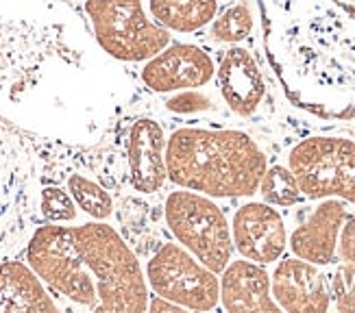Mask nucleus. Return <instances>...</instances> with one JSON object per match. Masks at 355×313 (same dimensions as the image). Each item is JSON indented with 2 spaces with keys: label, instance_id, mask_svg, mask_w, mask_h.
<instances>
[{
  "label": "nucleus",
  "instance_id": "obj_15",
  "mask_svg": "<svg viewBox=\"0 0 355 313\" xmlns=\"http://www.w3.org/2000/svg\"><path fill=\"white\" fill-rule=\"evenodd\" d=\"M347 207L340 198H322L310 217L290 235L292 255L316 265H329L336 259L338 238L347 220Z\"/></svg>",
  "mask_w": 355,
  "mask_h": 313
},
{
  "label": "nucleus",
  "instance_id": "obj_24",
  "mask_svg": "<svg viewBox=\"0 0 355 313\" xmlns=\"http://www.w3.org/2000/svg\"><path fill=\"white\" fill-rule=\"evenodd\" d=\"M166 109L173 114H200L214 109V100L198 89H181L166 100Z\"/></svg>",
  "mask_w": 355,
  "mask_h": 313
},
{
  "label": "nucleus",
  "instance_id": "obj_19",
  "mask_svg": "<svg viewBox=\"0 0 355 313\" xmlns=\"http://www.w3.org/2000/svg\"><path fill=\"white\" fill-rule=\"evenodd\" d=\"M66 190L76 202V209L94 220H107L114 213V198L103 185L83 175H70L66 181Z\"/></svg>",
  "mask_w": 355,
  "mask_h": 313
},
{
  "label": "nucleus",
  "instance_id": "obj_9",
  "mask_svg": "<svg viewBox=\"0 0 355 313\" xmlns=\"http://www.w3.org/2000/svg\"><path fill=\"white\" fill-rule=\"evenodd\" d=\"M146 283L155 296L183 309L211 311L220 305V280L181 244L159 246L146 263Z\"/></svg>",
  "mask_w": 355,
  "mask_h": 313
},
{
  "label": "nucleus",
  "instance_id": "obj_6",
  "mask_svg": "<svg viewBox=\"0 0 355 313\" xmlns=\"http://www.w3.org/2000/svg\"><path fill=\"white\" fill-rule=\"evenodd\" d=\"M166 224L175 240L216 274H220L234 255L231 224L216 202L192 190H177L164 202Z\"/></svg>",
  "mask_w": 355,
  "mask_h": 313
},
{
  "label": "nucleus",
  "instance_id": "obj_22",
  "mask_svg": "<svg viewBox=\"0 0 355 313\" xmlns=\"http://www.w3.org/2000/svg\"><path fill=\"white\" fill-rule=\"evenodd\" d=\"M37 209L49 222L66 224L76 217V202L68 194V190H61L57 185H46L40 190Z\"/></svg>",
  "mask_w": 355,
  "mask_h": 313
},
{
  "label": "nucleus",
  "instance_id": "obj_17",
  "mask_svg": "<svg viewBox=\"0 0 355 313\" xmlns=\"http://www.w3.org/2000/svg\"><path fill=\"white\" fill-rule=\"evenodd\" d=\"M59 311L53 294L24 261H0V313H46Z\"/></svg>",
  "mask_w": 355,
  "mask_h": 313
},
{
  "label": "nucleus",
  "instance_id": "obj_14",
  "mask_svg": "<svg viewBox=\"0 0 355 313\" xmlns=\"http://www.w3.org/2000/svg\"><path fill=\"white\" fill-rule=\"evenodd\" d=\"M216 81L227 107L242 118L253 116L266 96L264 74L257 59L238 44L223 55L220 66L216 68Z\"/></svg>",
  "mask_w": 355,
  "mask_h": 313
},
{
  "label": "nucleus",
  "instance_id": "obj_21",
  "mask_svg": "<svg viewBox=\"0 0 355 313\" xmlns=\"http://www.w3.org/2000/svg\"><path fill=\"white\" fill-rule=\"evenodd\" d=\"M257 192L264 198V202L272 207H295L297 202L303 200V194L299 190V183L295 175L286 166H272L266 168L264 177L259 181Z\"/></svg>",
  "mask_w": 355,
  "mask_h": 313
},
{
  "label": "nucleus",
  "instance_id": "obj_1",
  "mask_svg": "<svg viewBox=\"0 0 355 313\" xmlns=\"http://www.w3.org/2000/svg\"><path fill=\"white\" fill-rule=\"evenodd\" d=\"M127 96L125 76L64 0H0V118L87 146Z\"/></svg>",
  "mask_w": 355,
  "mask_h": 313
},
{
  "label": "nucleus",
  "instance_id": "obj_11",
  "mask_svg": "<svg viewBox=\"0 0 355 313\" xmlns=\"http://www.w3.org/2000/svg\"><path fill=\"white\" fill-rule=\"evenodd\" d=\"M234 248L255 263L279 261L288 246V231L282 213L268 202H246L238 207L231 222Z\"/></svg>",
  "mask_w": 355,
  "mask_h": 313
},
{
  "label": "nucleus",
  "instance_id": "obj_26",
  "mask_svg": "<svg viewBox=\"0 0 355 313\" xmlns=\"http://www.w3.org/2000/svg\"><path fill=\"white\" fill-rule=\"evenodd\" d=\"M148 311H173V313H179V311H185V309L171 303V301L162 298V296H155L153 301H148Z\"/></svg>",
  "mask_w": 355,
  "mask_h": 313
},
{
  "label": "nucleus",
  "instance_id": "obj_23",
  "mask_svg": "<svg viewBox=\"0 0 355 313\" xmlns=\"http://www.w3.org/2000/svg\"><path fill=\"white\" fill-rule=\"evenodd\" d=\"M329 289L338 311H355V265L340 261L331 276Z\"/></svg>",
  "mask_w": 355,
  "mask_h": 313
},
{
  "label": "nucleus",
  "instance_id": "obj_20",
  "mask_svg": "<svg viewBox=\"0 0 355 313\" xmlns=\"http://www.w3.org/2000/svg\"><path fill=\"white\" fill-rule=\"evenodd\" d=\"M253 11L249 3H236L209 22V37L220 44H240L253 33Z\"/></svg>",
  "mask_w": 355,
  "mask_h": 313
},
{
  "label": "nucleus",
  "instance_id": "obj_10",
  "mask_svg": "<svg viewBox=\"0 0 355 313\" xmlns=\"http://www.w3.org/2000/svg\"><path fill=\"white\" fill-rule=\"evenodd\" d=\"M216 74L214 59L194 44H168L155 57L144 61L142 83L157 93H175L181 89H198Z\"/></svg>",
  "mask_w": 355,
  "mask_h": 313
},
{
  "label": "nucleus",
  "instance_id": "obj_5",
  "mask_svg": "<svg viewBox=\"0 0 355 313\" xmlns=\"http://www.w3.org/2000/svg\"><path fill=\"white\" fill-rule=\"evenodd\" d=\"M85 15L101 51L114 61L144 64L171 44V30L150 20L142 0H85Z\"/></svg>",
  "mask_w": 355,
  "mask_h": 313
},
{
  "label": "nucleus",
  "instance_id": "obj_4",
  "mask_svg": "<svg viewBox=\"0 0 355 313\" xmlns=\"http://www.w3.org/2000/svg\"><path fill=\"white\" fill-rule=\"evenodd\" d=\"M168 179L209 198H249L268 168L257 142L236 129H177L166 144Z\"/></svg>",
  "mask_w": 355,
  "mask_h": 313
},
{
  "label": "nucleus",
  "instance_id": "obj_13",
  "mask_svg": "<svg viewBox=\"0 0 355 313\" xmlns=\"http://www.w3.org/2000/svg\"><path fill=\"white\" fill-rule=\"evenodd\" d=\"M166 133L153 118H137L127 135L129 179L135 192L155 194L168 181Z\"/></svg>",
  "mask_w": 355,
  "mask_h": 313
},
{
  "label": "nucleus",
  "instance_id": "obj_12",
  "mask_svg": "<svg viewBox=\"0 0 355 313\" xmlns=\"http://www.w3.org/2000/svg\"><path fill=\"white\" fill-rule=\"evenodd\" d=\"M270 292L279 309L290 313H322L331 307V289L320 265L286 257L270 276Z\"/></svg>",
  "mask_w": 355,
  "mask_h": 313
},
{
  "label": "nucleus",
  "instance_id": "obj_25",
  "mask_svg": "<svg viewBox=\"0 0 355 313\" xmlns=\"http://www.w3.org/2000/svg\"><path fill=\"white\" fill-rule=\"evenodd\" d=\"M336 257L343 263L355 265V213L347 215V220L340 229V238H338V250Z\"/></svg>",
  "mask_w": 355,
  "mask_h": 313
},
{
  "label": "nucleus",
  "instance_id": "obj_8",
  "mask_svg": "<svg viewBox=\"0 0 355 313\" xmlns=\"http://www.w3.org/2000/svg\"><path fill=\"white\" fill-rule=\"evenodd\" d=\"M37 200L33 161L18 139L0 127V259L26 238Z\"/></svg>",
  "mask_w": 355,
  "mask_h": 313
},
{
  "label": "nucleus",
  "instance_id": "obj_16",
  "mask_svg": "<svg viewBox=\"0 0 355 313\" xmlns=\"http://www.w3.org/2000/svg\"><path fill=\"white\" fill-rule=\"evenodd\" d=\"M220 305L229 313H277L282 311L270 292V274L261 263L229 261L220 272Z\"/></svg>",
  "mask_w": 355,
  "mask_h": 313
},
{
  "label": "nucleus",
  "instance_id": "obj_2",
  "mask_svg": "<svg viewBox=\"0 0 355 313\" xmlns=\"http://www.w3.org/2000/svg\"><path fill=\"white\" fill-rule=\"evenodd\" d=\"M268 66L292 107L355 122V7L345 0H255Z\"/></svg>",
  "mask_w": 355,
  "mask_h": 313
},
{
  "label": "nucleus",
  "instance_id": "obj_3",
  "mask_svg": "<svg viewBox=\"0 0 355 313\" xmlns=\"http://www.w3.org/2000/svg\"><path fill=\"white\" fill-rule=\"evenodd\" d=\"M26 263L53 296L74 309L148 311V283L140 261L120 233L103 220L37 226L26 242Z\"/></svg>",
  "mask_w": 355,
  "mask_h": 313
},
{
  "label": "nucleus",
  "instance_id": "obj_7",
  "mask_svg": "<svg viewBox=\"0 0 355 313\" xmlns=\"http://www.w3.org/2000/svg\"><path fill=\"white\" fill-rule=\"evenodd\" d=\"M288 168L303 198H340L355 205V142L347 137H307L290 150Z\"/></svg>",
  "mask_w": 355,
  "mask_h": 313
},
{
  "label": "nucleus",
  "instance_id": "obj_18",
  "mask_svg": "<svg viewBox=\"0 0 355 313\" xmlns=\"http://www.w3.org/2000/svg\"><path fill=\"white\" fill-rule=\"evenodd\" d=\"M148 11L168 30L196 33L218 15V0H148Z\"/></svg>",
  "mask_w": 355,
  "mask_h": 313
}]
</instances>
